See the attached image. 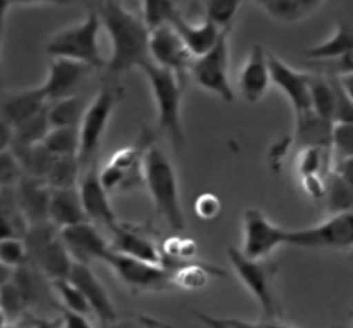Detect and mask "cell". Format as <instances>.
Returning <instances> with one entry per match:
<instances>
[{
	"label": "cell",
	"instance_id": "cell-1",
	"mask_svg": "<svg viewBox=\"0 0 353 328\" xmlns=\"http://www.w3.org/2000/svg\"><path fill=\"white\" fill-rule=\"evenodd\" d=\"M102 21V28L109 33L112 54L105 69L109 74L121 76L131 69H138L148 57V36L141 16L128 10L121 2H99L93 6Z\"/></svg>",
	"mask_w": 353,
	"mask_h": 328
},
{
	"label": "cell",
	"instance_id": "cell-2",
	"mask_svg": "<svg viewBox=\"0 0 353 328\" xmlns=\"http://www.w3.org/2000/svg\"><path fill=\"white\" fill-rule=\"evenodd\" d=\"M143 184L152 196L155 210L176 232L185 229L178 175L168 155L150 144L143 153Z\"/></svg>",
	"mask_w": 353,
	"mask_h": 328
},
{
	"label": "cell",
	"instance_id": "cell-3",
	"mask_svg": "<svg viewBox=\"0 0 353 328\" xmlns=\"http://www.w3.org/2000/svg\"><path fill=\"white\" fill-rule=\"evenodd\" d=\"M138 69L145 74L154 93L159 129L171 140L172 146L179 150L185 146V131L181 120V81L171 71L159 67L150 61L143 62Z\"/></svg>",
	"mask_w": 353,
	"mask_h": 328
},
{
	"label": "cell",
	"instance_id": "cell-4",
	"mask_svg": "<svg viewBox=\"0 0 353 328\" xmlns=\"http://www.w3.org/2000/svg\"><path fill=\"white\" fill-rule=\"evenodd\" d=\"M100 30L102 21L95 9H92L83 21L57 31L48 40L45 50L52 58H68L88 65L90 69H102L107 61L100 52Z\"/></svg>",
	"mask_w": 353,
	"mask_h": 328
},
{
	"label": "cell",
	"instance_id": "cell-5",
	"mask_svg": "<svg viewBox=\"0 0 353 328\" xmlns=\"http://www.w3.org/2000/svg\"><path fill=\"white\" fill-rule=\"evenodd\" d=\"M228 258L236 272L241 284L248 289L257 305L261 306L262 320L281 322L283 309L279 303L276 282H278L279 263L272 260H248L238 248L228 250Z\"/></svg>",
	"mask_w": 353,
	"mask_h": 328
},
{
	"label": "cell",
	"instance_id": "cell-6",
	"mask_svg": "<svg viewBox=\"0 0 353 328\" xmlns=\"http://www.w3.org/2000/svg\"><path fill=\"white\" fill-rule=\"evenodd\" d=\"M23 241L26 246L28 263L37 268L48 282L68 278L72 260L59 237V229H55L50 222L30 226Z\"/></svg>",
	"mask_w": 353,
	"mask_h": 328
},
{
	"label": "cell",
	"instance_id": "cell-7",
	"mask_svg": "<svg viewBox=\"0 0 353 328\" xmlns=\"http://www.w3.org/2000/svg\"><path fill=\"white\" fill-rule=\"evenodd\" d=\"M123 96V89L114 85H103L88 103L83 119L79 122V153L78 160L83 165H92L93 157L99 151L102 138L105 134L109 120L112 117L116 105Z\"/></svg>",
	"mask_w": 353,
	"mask_h": 328
},
{
	"label": "cell",
	"instance_id": "cell-8",
	"mask_svg": "<svg viewBox=\"0 0 353 328\" xmlns=\"http://www.w3.org/2000/svg\"><path fill=\"white\" fill-rule=\"evenodd\" d=\"M233 28L221 31L217 43L190 67V78L196 86L214 93L224 102H233L234 91L230 81V34Z\"/></svg>",
	"mask_w": 353,
	"mask_h": 328
},
{
	"label": "cell",
	"instance_id": "cell-9",
	"mask_svg": "<svg viewBox=\"0 0 353 328\" xmlns=\"http://www.w3.org/2000/svg\"><path fill=\"white\" fill-rule=\"evenodd\" d=\"M286 244L307 250H350L353 248V212L331 215L323 223L288 230Z\"/></svg>",
	"mask_w": 353,
	"mask_h": 328
},
{
	"label": "cell",
	"instance_id": "cell-10",
	"mask_svg": "<svg viewBox=\"0 0 353 328\" xmlns=\"http://www.w3.org/2000/svg\"><path fill=\"white\" fill-rule=\"evenodd\" d=\"M103 263L109 265L116 277L134 292L165 291L172 285L171 272L162 265L145 263V261L123 256L114 251H109L105 254Z\"/></svg>",
	"mask_w": 353,
	"mask_h": 328
},
{
	"label": "cell",
	"instance_id": "cell-11",
	"mask_svg": "<svg viewBox=\"0 0 353 328\" xmlns=\"http://www.w3.org/2000/svg\"><path fill=\"white\" fill-rule=\"evenodd\" d=\"M288 230L272 223L264 212L248 208L243 213V244L240 253L248 260H268L276 248L286 244Z\"/></svg>",
	"mask_w": 353,
	"mask_h": 328
},
{
	"label": "cell",
	"instance_id": "cell-12",
	"mask_svg": "<svg viewBox=\"0 0 353 328\" xmlns=\"http://www.w3.org/2000/svg\"><path fill=\"white\" fill-rule=\"evenodd\" d=\"M148 57H150V62H154L155 65L168 69L172 74L178 76L181 85L185 76L190 72L193 61H195V57L190 54L186 45L183 43L178 31L172 26H169V24L150 31V36H148Z\"/></svg>",
	"mask_w": 353,
	"mask_h": 328
},
{
	"label": "cell",
	"instance_id": "cell-13",
	"mask_svg": "<svg viewBox=\"0 0 353 328\" xmlns=\"http://www.w3.org/2000/svg\"><path fill=\"white\" fill-rule=\"evenodd\" d=\"M271 85H274L292 103L295 116L310 110V79L312 74L293 69L278 55L268 54Z\"/></svg>",
	"mask_w": 353,
	"mask_h": 328
},
{
	"label": "cell",
	"instance_id": "cell-14",
	"mask_svg": "<svg viewBox=\"0 0 353 328\" xmlns=\"http://www.w3.org/2000/svg\"><path fill=\"white\" fill-rule=\"evenodd\" d=\"M59 237H61L68 254L71 256L72 263H81L90 267L92 261H103L105 254L110 251L105 237L90 222L61 229Z\"/></svg>",
	"mask_w": 353,
	"mask_h": 328
},
{
	"label": "cell",
	"instance_id": "cell-15",
	"mask_svg": "<svg viewBox=\"0 0 353 328\" xmlns=\"http://www.w3.org/2000/svg\"><path fill=\"white\" fill-rule=\"evenodd\" d=\"M68 281L81 292L92 313L100 320L103 327L109 328L112 323L117 322L119 315L116 311V306H114L112 299H110L109 292L105 291L102 282L92 272V268L81 263H72Z\"/></svg>",
	"mask_w": 353,
	"mask_h": 328
},
{
	"label": "cell",
	"instance_id": "cell-16",
	"mask_svg": "<svg viewBox=\"0 0 353 328\" xmlns=\"http://www.w3.org/2000/svg\"><path fill=\"white\" fill-rule=\"evenodd\" d=\"M78 195L90 223H102V226L109 227L110 230L119 223L112 206H110L109 193L102 188L99 181V167L95 165V162L88 165L83 177L79 179Z\"/></svg>",
	"mask_w": 353,
	"mask_h": 328
},
{
	"label": "cell",
	"instance_id": "cell-17",
	"mask_svg": "<svg viewBox=\"0 0 353 328\" xmlns=\"http://www.w3.org/2000/svg\"><path fill=\"white\" fill-rule=\"evenodd\" d=\"M90 71L93 69L79 62L68 61V58H52L48 64L47 78L38 86V89L47 103L57 102L65 96L74 95L76 86L88 76Z\"/></svg>",
	"mask_w": 353,
	"mask_h": 328
},
{
	"label": "cell",
	"instance_id": "cell-18",
	"mask_svg": "<svg viewBox=\"0 0 353 328\" xmlns=\"http://www.w3.org/2000/svg\"><path fill=\"white\" fill-rule=\"evenodd\" d=\"M269 52L261 43H254L238 78V89L245 102L257 103L264 98L271 86V72L268 62Z\"/></svg>",
	"mask_w": 353,
	"mask_h": 328
},
{
	"label": "cell",
	"instance_id": "cell-19",
	"mask_svg": "<svg viewBox=\"0 0 353 328\" xmlns=\"http://www.w3.org/2000/svg\"><path fill=\"white\" fill-rule=\"evenodd\" d=\"M17 205L26 219L28 226L48 222V205H50L52 189L47 182L33 177H21L14 188Z\"/></svg>",
	"mask_w": 353,
	"mask_h": 328
},
{
	"label": "cell",
	"instance_id": "cell-20",
	"mask_svg": "<svg viewBox=\"0 0 353 328\" xmlns=\"http://www.w3.org/2000/svg\"><path fill=\"white\" fill-rule=\"evenodd\" d=\"M112 241L109 243L110 251L123 256L134 258L152 265H162V253L150 237L137 232L134 229L117 223L112 230Z\"/></svg>",
	"mask_w": 353,
	"mask_h": 328
},
{
	"label": "cell",
	"instance_id": "cell-21",
	"mask_svg": "<svg viewBox=\"0 0 353 328\" xmlns=\"http://www.w3.org/2000/svg\"><path fill=\"white\" fill-rule=\"evenodd\" d=\"M347 52H353V2L347 3L336 17L334 33L327 40L314 45L303 50L309 61H326V58L338 57Z\"/></svg>",
	"mask_w": 353,
	"mask_h": 328
},
{
	"label": "cell",
	"instance_id": "cell-22",
	"mask_svg": "<svg viewBox=\"0 0 353 328\" xmlns=\"http://www.w3.org/2000/svg\"><path fill=\"white\" fill-rule=\"evenodd\" d=\"M47 105V100L43 98L38 86L21 89V91L10 93L0 102V119L6 120L14 129L38 116Z\"/></svg>",
	"mask_w": 353,
	"mask_h": 328
},
{
	"label": "cell",
	"instance_id": "cell-23",
	"mask_svg": "<svg viewBox=\"0 0 353 328\" xmlns=\"http://www.w3.org/2000/svg\"><path fill=\"white\" fill-rule=\"evenodd\" d=\"M331 133L333 122L321 119L319 116L307 110V112L295 116V133H293V144L296 150H331Z\"/></svg>",
	"mask_w": 353,
	"mask_h": 328
},
{
	"label": "cell",
	"instance_id": "cell-24",
	"mask_svg": "<svg viewBox=\"0 0 353 328\" xmlns=\"http://www.w3.org/2000/svg\"><path fill=\"white\" fill-rule=\"evenodd\" d=\"M48 222L59 230L88 222L81 206L78 188L52 191L50 205H48Z\"/></svg>",
	"mask_w": 353,
	"mask_h": 328
},
{
	"label": "cell",
	"instance_id": "cell-25",
	"mask_svg": "<svg viewBox=\"0 0 353 328\" xmlns=\"http://www.w3.org/2000/svg\"><path fill=\"white\" fill-rule=\"evenodd\" d=\"M172 28L178 31L183 43L186 45L190 54L195 58L205 55L217 43V38L221 34V31L210 23H207V21H202V23H192V21H188L185 12L172 23Z\"/></svg>",
	"mask_w": 353,
	"mask_h": 328
},
{
	"label": "cell",
	"instance_id": "cell-26",
	"mask_svg": "<svg viewBox=\"0 0 353 328\" xmlns=\"http://www.w3.org/2000/svg\"><path fill=\"white\" fill-rule=\"evenodd\" d=\"M271 19L283 24H296L305 21L323 7L319 0H261L257 2Z\"/></svg>",
	"mask_w": 353,
	"mask_h": 328
},
{
	"label": "cell",
	"instance_id": "cell-27",
	"mask_svg": "<svg viewBox=\"0 0 353 328\" xmlns=\"http://www.w3.org/2000/svg\"><path fill=\"white\" fill-rule=\"evenodd\" d=\"M172 275V285L185 291H196L207 285L210 275H221L224 272L221 268L210 267V265L199 263V261H183V263H162Z\"/></svg>",
	"mask_w": 353,
	"mask_h": 328
},
{
	"label": "cell",
	"instance_id": "cell-28",
	"mask_svg": "<svg viewBox=\"0 0 353 328\" xmlns=\"http://www.w3.org/2000/svg\"><path fill=\"white\" fill-rule=\"evenodd\" d=\"M50 129L52 127L47 117V107H45L38 116L33 117V119L26 120V122L21 124V126L14 127L10 151L16 155L19 153V151L28 150V148L41 144L45 141V138H47V134L50 133Z\"/></svg>",
	"mask_w": 353,
	"mask_h": 328
},
{
	"label": "cell",
	"instance_id": "cell-29",
	"mask_svg": "<svg viewBox=\"0 0 353 328\" xmlns=\"http://www.w3.org/2000/svg\"><path fill=\"white\" fill-rule=\"evenodd\" d=\"M86 100L79 95L65 96L47 105V117L50 127H79V122L85 113Z\"/></svg>",
	"mask_w": 353,
	"mask_h": 328
},
{
	"label": "cell",
	"instance_id": "cell-30",
	"mask_svg": "<svg viewBox=\"0 0 353 328\" xmlns=\"http://www.w3.org/2000/svg\"><path fill=\"white\" fill-rule=\"evenodd\" d=\"M326 189H324V205L330 215H340V213L353 212V189L345 184L333 171L324 179Z\"/></svg>",
	"mask_w": 353,
	"mask_h": 328
},
{
	"label": "cell",
	"instance_id": "cell-31",
	"mask_svg": "<svg viewBox=\"0 0 353 328\" xmlns=\"http://www.w3.org/2000/svg\"><path fill=\"white\" fill-rule=\"evenodd\" d=\"M14 157L19 162L24 177L40 179V181L47 179L48 172H50L52 165L55 162V157L43 146V143L28 148L24 151H19Z\"/></svg>",
	"mask_w": 353,
	"mask_h": 328
},
{
	"label": "cell",
	"instance_id": "cell-32",
	"mask_svg": "<svg viewBox=\"0 0 353 328\" xmlns=\"http://www.w3.org/2000/svg\"><path fill=\"white\" fill-rule=\"evenodd\" d=\"M310 110L321 119L333 122L334 86L333 79L321 74H312L310 79Z\"/></svg>",
	"mask_w": 353,
	"mask_h": 328
},
{
	"label": "cell",
	"instance_id": "cell-33",
	"mask_svg": "<svg viewBox=\"0 0 353 328\" xmlns=\"http://www.w3.org/2000/svg\"><path fill=\"white\" fill-rule=\"evenodd\" d=\"M81 175V164L78 157H55L54 165L48 172L47 182L52 191L55 189H76Z\"/></svg>",
	"mask_w": 353,
	"mask_h": 328
},
{
	"label": "cell",
	"instance_id": "cell-34",
	"mask_svg": "<svg viewBox=\"0 0 353 328\" xmlns=\"http://www.w3.org/2000/svg\"><path fill=\"white\" fill-rule=\"evenodd\" d=\"M183 14L179 3L169 0H147L141 3V21L148 31H154L161 26H172L176 19Z\"/></svg>",
	"mask_w": 353,
	"mask_h": 328
},
{
	"label": "cell",
	"instance_id": "cell-35",
	"mask_svg": "<svg viewBox=\"0 0 353 328\" xmlns=\"http://www.w3.org/2000/svg\"><path fill=\"white\" fill-rule=\"evenodd\" d=\"M43 146L54 157H78L79 129L78 127H54L47 134Z\"/></svg>",
	"mask_w": 353,
	"mask_h": 328
},
{
	"label": "cell",
	"instance_id": "cell-36",
	"mask_svg": "<svg viewBox=\"0 0 353 328\" xmlns=\"http://www.w3.org/2000/svg\"><path fill=\"white\" fill-rule=\"evenodd\" d=\"M333 155L331 150H317V148H309V150L299 151V174L300 177H326L333 167Z\"/></svg>",
	"mask_w": 353,
	"mask_h": 328
},
{
	"label": "cell",
	"instance_id": "cell-37",
	"mask_svg": "<svg viewBox=\"0 0 353 328\" xmlns=\"http://www.w3.org/2000/svg\"><path fill=\"white\" fill-rule=\"evenodd\" d=\"M241 2L238 0H207L202 3L203 21L223 31L233 28V21L240 10Z\"/></svg>",
	"mask_w": 353,
	"mask_h": 328
},
{
	"label": "cell",
	"instance_id": "cell-38",
	"mask_svg": "<svg viewBox=\"0 0 353 328\" xmlns=\"http://www.w3.org/2000/svg\"><path fill=\"white\" fill-rule=\"evenodd\" d=\"M28 309H30V305H28L23 291H21L19 285L10 278L6 285L0 287V311L3 313L7 322L14 325L21 316L26 315Z\"/></svg>",
	"mask_w": 353,
	"mask_h": 328
},
{
	"label": "cell",
	"instance_id": "cell-39",
	"mask_svg": "<svg viewBox=\"0 0 353 328\" xmlns=\"http://www.w3.org/2000/svg\"><path fill=\"white\" fill-rule=\"evenodd\" d=\"M50 284L52 289L55 291V294H57L59 301H61V308L72 313H78V315L83 316L92 315V309H90L86 299L83 298L81 292H79L68 278H64V281H54L50 282Z\"/></svg>",
	"mask_w": 353,
	"mask_h": 328
},
{
	"label": "cell",
	"instance_id": "cell-40",
	"mask_svg": "<svg viewBox=\"0 0 353 328\" xmlns=\"http://www.w3.org/2000/svg\"><path fill=\"white\" fill-rule=\"evenodd\" d=\"M307 64L326 78H343L353 74V52H347L326 61H309Z\"/></svg>",
	"mask_w": 353,
	"mask_h": 328
},
{
	"label": "cell",
	"instance_id": "cell-41",
	"mask_svg": "<svg viewBox=\"0 0 353 328\" xmlns=\"http://www.w3.org/2000/svg\"><path fill=\"white\" fill-rule=\"evenodd\" d=\"M331 155H333V162L353 157V124H333Z\"/></svg>",
	"mask_w": 353,
	"mask_h": 328
},
{
	"label": "cell",
	"instance_id": "cell-42",
	"mask_svg": "<svg viewBox=\"0 0 353 328\" xmlns=\"http://www.w3.org/2000/svg\"><path fill=\"white\" fill-rule=\"evenodd\" d=\"M0 263H3L10 270H17V268L28 265V253L24 241L19 239V237L0 241Z\"/></svg>",
	"mask_w": 353,
	"mask_h": 328
},
{
	"label": "cell",
	"instance_id": "cell-43",
	"mask_svg": "<svg viewBox=\"0 0 353 328\" xmlns=\"http://www.w3.org/2000/svg\"><path fill=\"white\" fill-rule=\"evenodd\" d=\"M23 177V171L10 150L0 153V189L16 188L17 182Z\"/></svg>",
	"mask_w": 353,
	"mask_h": 328
},
{
	"label": "cell",
	"instance_id": "cell-44",
	"mask_svg": "<svg viewBox=\"0 0 353 328\" xmlns=\"http://www.w3.org/2000/svg\"><path fill=\"white\" fill-rule=\"evenodd\" d=\"M193 208H195L196 217L200 220H214L219 217L223 205H221V199L216 195H212V193H203V195H200L195 199V206Z\"/></svg>",
	"mask_w": 353,
	"mask_h": 328
},
{
	"label": "cell",
	"instance_id": "cell-45",
	"mask_svg": "<svg viewBox=\"0 0 353 328\" xmlns=\"http://www.w3.org/2000/svg\"><path fill=\"white\" fill-rule=\"evenodd\" d=\"M99 181L107 193L117 191V189H121V186H123L124 172L119 171L117 167H114L112 164H107L105 167L99 168Z\"/></svg>",
	"mask_w": 353,
	"mask_h": 328
},
{
	"label": "cell",
	"instance_id": "cell-46",
	"mask_svg": "<svg viewBox=\"0 0 353 328\" xmlns=\"http://www.w3.org/2000/svg\"><path fill=\"white\" fill-rule=\"evenodd\" d=\"M109 328H169L165 325H162L161 322L154 318H148V316H141V315H134V316H128V318L121 320L117 318L116 323H112Z\"/></svg>",
	"mask_w": 353,
	"mask_h": 328
},
{
	"label": "cell",
	"instance_id": "cell-47",
	"mask_svg": "<svg viewBox=\"0 0 353 328\" xmlns=\"http://www.w3.org/2000/svg\"><path fill=\"white\" fill-rule=\"evenodd\" d=\"M59 318L62 322V328H95L88 322V316L78 315V313L68 311L64 308H59Z\"/></svg>",
	"mask_w": 353,
	"mask_h": 328
},
{
	"label": "cell",
	"instance_id": "cell-48",
	"mask_svg": "<svg viewBox=\"0 0 353 328\" xmlns=\"http://www.w3.org/2000/svg\"><path fill=\"white\" fill-rule=\"evenodd\" d=\"M326 177H302L303 191L314 199H323L324 198V189H326Z\"/></svg>",
	"mask_w": 353,
	"mask_h": 328
},
{
	"label": "cell",
	"instance_id": "cell-49",
	"mask_svg": "<svg viewBox=\"0 0 353 328\" xmlns=\"http://www.w3.org/2000/svg\"><path fill=\"white\" fill-rule=\"evenodd\" d=\"M333 172L353 189V157L347 158V160H340V162H334V167Z\"/></svg>",
	"mask_w": 353,
	"mask_h": 328
},
{
	"label": "cell",
	"instance_id": "cell-50",
	"mask_svg": "<svg viewBox=\"0 0 353 328\" xmlns=\"http://www.w3.org/2000/svg\"><path fill=\"white\" fill-rule=\"evenodd\" d=\"M234 328H295L292 325H285L281 322H269V320H262V322H243V320L236 318H226Z\"/></svg>",
	"mask_w": 353,
	"mask_h": 328
},
{
	"label": "cell",
	"instance_id": "cell-51",
	"mask_svg": "<svg viewBox=\"0 0 353 328\" xmlns=\"http://www.w3.org/2000/svg\"><path fill=\"white\" fill-rule=\"evenodd\" d=\"M190 311H192L193 316H195V318L207 328H234L226 318H216V316H210L207 315V313L196 311V309H190Z\"/></svg>",
	"mask_w": 353,
	"mask_h": 328
},
{
	"label": "cell",
	"instance_id": "cell-52",
	"mask_svg": "<svg viewBox=\"0 0 353 328\" xmlns=\"http://www.w3.org/2000/svg\"><path fill=\"white\" fill-rule=\"evenodd\" d=\"M12 136L14 129L6 122V120L0 119V153L10 150V144H12Z\"/></svg>",
	"mask_w": 353,
	"mask_h": 328
},
{
	"label": "cell",
	"instance_id": "cell-53",
	"mask_svg": "<svg viewBox=\"0 0 353 328\" xmlns=\"http://www.w3.org/2000/svg\"><path fill=\"white\" fill-rule=\"evenodd\" d=\"M33 328H62L61 318H33Z\"/></svg>",
	"mask_w": 353,
	"mask_h": 328
},
{
	"label": "cell",
	"instance_id": "cell-54",
	"mask_svg": "<svg viewBox=\"0 0 353 328\" xmlns=\"http://www.w3.org/2000/svg\"><path fill=\"white\" fill-rule=\"evenodd\" d=\"M338 81H340L341 88H343V91L347 93L348 98L353 102V74L350 76H343V78H336Z\"/></svg>",
	"mask_w": 353,
	"mask_h": 328
},
{
	"label": "cell",
	"instance_id": "cell-55",
	"mask_svg": "<svg viewBox=\"0 0 353 328\" xmlns=\"http://www.w3.org/2000/svg\"><path fill=\"white\" fill-rule=\"evenodd\" d=\"M12 275H14V270H10V268H7L6 265L0 263V287H2V285H6L7 282L12 278Z\"/></svg>",
	"mask_w": 353,
	"mask_h": 328
},
{
	"label": "cell",
	"instance_id": "cell-56",
	"mask_svg": "<svg viewBox=\"0 0 353 328\" xmlns=\"http://www.w3.org/2000/svg\"><path fill=\"white\" fill-rule=\"evenodd\" d=\"M10 3L9 2H0V34H2L3 24H6V17H7V10H9Z\"/></svg>",
	"mask_w": 353,
	"mask_h": 328
},
{
	"label": "cell",
	"instance_id": "cell-57",
	"mask_svg": "<svg viewBox=\"0 0 353 328\" xmlns=\"http://www.w3.org/2000/svg\"><path fill=\"white\" fill-rule=\"evenodd\" d=\"M0 38H2V34H0ZM0 52H2V40H0Z\"/></svg>",
	"mask_w": 353,
	"mask_h": 328
},
{
	"label": "cell",
	"instance_id": "cell-58",
	"mask_svg": "<svg viewBox=\"0 0 353 328\" xmlns=\"http://www.w3.org/2000/svg\"><path fill=\"white\" fill-rule=\"evenodd\" d=\"M352 256H353V251H352Z\"/></svg>",
	"mask_w": 353,
	"mask_h": 328
}]
</instances>
